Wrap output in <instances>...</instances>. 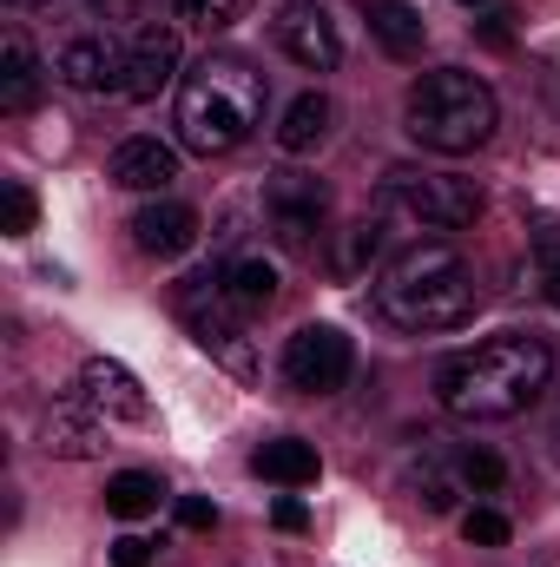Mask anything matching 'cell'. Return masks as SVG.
<instances>
[{
    "mask_svg": "<svg viewBox=\"0 0 560 567\" xmlns=\"http://www.w3.org/2000/svg\"><path fill=\"white\" fill-rule=\"evenodd\" d=\"M53 73H60L73 93H86V100L126 93V47H120L113 33H80V40H66V47H60Z\"/></svg>",
    "mask_w": 560,
    "mask_h": 567,
    "instance_id": "10",
    "label": "cell"
},
{
    "mask_svg": "<svg viewBox=\"0 0 560 567\" xmlns=\"http://www.w3.org/2000/svg\"><path fill=\"white\" fill-rule=\"evenodd\" d=\"M40 449H46V455H60V462H86V455H100V449H106V423H100V416H86L80 403H53V410H46V423H40Z\"/></svg>",
    "mask_w": 560,
    "mask_h": 567,
    "instance_id": "15",
    "label": "cell"
},
{
    "mask_svg": "<svg viewBox=\"0 0 560 567\" xmlns=\"http://www.w3.org/2000/svg\"><path fill=\"white\" fill-rule=\"evenodd\" d=\"M554 455H560V403H554Z\"/></svg>",
    "mask_w": 560,
    "mask_h": 567,
    "instance_id": "35",
    "label": "cell"
},
{
    "mask_svg": "<svg viewBox=\"0 0 560 567\" xmlns=\"http://www.w3.org/2000/svg\"><path fill=\"white\" fill-rule=\"evenodd\" d=\"M535 278L560 310V218H535Z\"/></svg>",
    "mask_w": 560,
    "mask_h": 567,
    "instance_id": "24",
    "label": "cell"
},
{
    "mask_svg": "<svg viewBox=\"0 0 560 567\" xmlns=\"http://www.w3.org/2000/svg\"><path fill=\"white\" fill-rule=\"evenodd\" d=\"M462 488H468V482H462V468H448V462L422 455V468H416V502L428 508V515H448Z\"/></svg>",
    "mask_w": 560,
    "mask_h": 567,
    "instance_id": "22",
    "label": "cell"
},
{
    "mask_svg": "<svg viewBox=\"0 0 560 567\" xmlns=\"http://www.w3.org/2000/svg\"><path fill=\"white\" fill-rule=\"evenodd\" d=\"M501 126V100L481 73L468 66H435L422 73L403 100V133L422 152H442V158H462V152H481Z\"/></svg>",
    "mask_w": 560,
    "mask_h": 567,
    "instance_id": "4",
    "label": "cell"
},
{
    "mask_svg": "<svg viewBox=\"0 0 560 567\" xmlns=\"http://www.w3.org/2000/svg\"><path fill=\"white\" fill-rule=\"evenodd\" d=\"M113 567H152V542L145 535H120L113 542Z\"/></svg>",
    "mask_w": 560,
    "mask_h": 567,
    "instance_id": "31",
    "label": "cell"
},
{
    "mask_svg": "<svg viewBox=\"0 0 560 567\" xmlns=\"http://www.w3.org/2000/svg\"><path fill=\"white\" fill-rule=\"evenodd\" d=\"M376 317L428 337V330H455L475 317V265L448 245V238H416L403 245L383 271H376Z\"/></svg>",
    "mask_w": 560,
    "mask_h": 567,
    "instance_id": "2",
    "label": "cell"
},
{
    "mask_svg": "<svg viewBox=\"0 0 560 567\" xmlns=\"http://www.w3.org/2000/svg\"><path fill=\"white\" fill-rule=\"evenodd\" d=\"M133 245H139L145 258H178V251H191L198 245V212L185 205V198H152L133 212Z\"/></svg>",
    "mask_w": 560,
    "mask_h": 567,
    "instance_id": "12",
    "label": "cell"
},
{
    "mask_svg": "<svg viewBox=\"0 0 560 567\" xmlns=\"http://www.w3.org/2000/svg\"><path fill=\"white\" fill-rule=\"evenodd\" d=\"M46 73H40V53L27 33H7L0 40V113H33Z\"/></svg>",
    "mask_w": 560,
    "mask_h": 567,
    "instance_id": "16",
    "label": "cell"
},
{
    "mask_svg": "<svg viewBox=\"0 0 560 567\" xmlns=\"http://www.w3.org/2000/svg\"><path fill=\"white\" fill-rule=\"evenodd\" d=\"M106 178L120 185V192H165L172 178H178V152L165 140H120L113 145V158H106Z\"/></svg>",
    "mask_w": 560,
    "mask_h": 567,
    "instance_id": "13",
    "label": "cell"
},
{
    "mask_svg": "<svg viewBox=\"0 0 560 567\" xmlns=\"http://www.w3.org/2000/svg\"><path fill=\"white\" fill-rule=\"evenodd\" d=\"M80 390H86V403H93L100 416H120V423H145V416H152L139 377H133L126 363H113V357H93V363L80 370Z\"/></svg>",
    "mask_w": 560,
    "mask_h": 567,
    "instance_id": "14",
    "label": "cell"
},
{
    "mask_svg": "<svg viewBox=\"0 0 560 567\" xmlns=\"http://www.w3.org/2000/svg\"><path fill=\"white\" fill-rule=\"evenodd\" d=\"M7 7H53V0H7Z\"/></svg>",
    "mask_w": 560,
    "mask_h": 567,
    "instance_id": "34",
    "label": "cell"
},
{
    "mask_svg": "<svg viewBox=\"0 0 560 567\" xmlns=\"http://www.w3.org/2000/svg\"><path fill=\"white\" fill-rule=\"evenodd\" d=\"M383 238H390V225H383V218H363V225L350 231V245H343V258H336V265H343V271H363V265L383 251Z\"/></svg>",
    "mask_w": 560,
    "mask_h": 567,
    "instance_id": "27",
    "label": "cell"
},
{
    "mask_svg": "<svg viewBox=\"0 0 560 567\" xmlns=\"http://www.w3.org/2000/svg\"><path fill=\"white\" fill-rule=\"evenodd\" d=\"M178 528H191V535L218 528V502H205V495H185V502H178Z\"/></svg>",
    "mask_w": 560,
    "mask_h": 567,
    "instance_id": "29",
    "label": "cell"
},
{
    "mask_svg": "<svg viewBox=\"0 0 560 567\" xmlns=\"http://www.w3.org/2000/svg\"><path fill=\"white\" fill-rule=\"evenodd\" d=\"M363 20H370V40H376L390 60H422L428 27H422V13L409 0H363Z\"/></svg>",
    "mask_w": 560,
    "mask_h": 567,
    "instance_id": "17",
    "label": "cell"
},
{
    "mask_svg": "<svg viewBox=\"0 0 560 567\" xmlns=\"http://www.w3.org/2000/svg\"><path fill=\"white\" fill-rule=\"evenodd\" d=\"M93 13H106V20H139V0H93Z\"/></svg>",
    "mask_w": 560,
    "mask_h": 567,
    "instance_id": "33",
    "label": "cell"
},
{
    "mask_svg": "<svg viewBox=\"0 0 560 567\" xmlns=\"http://www.w3.org/2000/svg\"><path fill=\"white\" fill-rule=\"evenodd\" d=\"M172 80H185V47H178V27L145 20L139 33L126 40V100H158Z\"/></svg>",
    "mask_w": 560,
    "mask_h": 567,
    "instance_id": "11",
    "label": "cell"
},
{
    "mask_svg": "<svg viewBox=\"0 0 560 567\" xmlns=\"http://www.w3.org/2000/svg\"><path fill=\"white\" fill-rule=\"evenodd\" d=\"M33 218H40L33 192H27V185H0V231H7V238H27Z\"/></svg>",
    "mask_w": 560,
    "mask_h": 567,
    "instance_id": "26",
    "label": "cell"
},
{
    "mask_svg": "<svg viewBox=\"0 0 560 567\" xmlns=\"http://www.w3.org/2000/svg\"><path fill=\"white\" fill-rule=\"evenodd\" d=\"M508 20H515L508 7H495V13H481V40H488V47H515V27H508Z\"/></svg>",
    "mask_w": 560,
    "mask_h": 567,
    "instance_id": "32",
    "label": "cell"
},
{
    "mask_svg": "<svg viewBox=\"0 0 560 567\" xmlns=\"http://www.w3.org/2000/svg\"><path fill=\"white\" fill-rule=\"evenodd\" d=\"M271 522H278L283 535H303V528H310V508H303L297 495H278V502H271Z\"/></svg>",
    "mask_w": 560,
    "mask_h": 567,
    "instance_id": "30",
    "label": "cell"
},
{
    "mask_svg": "<svg viewBox=\"0 0 560 567\" xmlns=\"http://www.w3.org/2000/svg\"><path fill=\"white\" fill-rule=\"evenodd\" d=\"M258 205H265V231L290 258H317V245L330 231V185L317 172H271Z\"/></svg>",
    "mask_w": 560,
    "mask_h": 567,
    "instance_id": "7",
    "label": "cell"
},
{
    "mask_svg": "<svg viewBox=\"0 0 560 567\" xmlns=\"http://www.w3.org/2000/svg\"><path fill=\"white\" fill-rule=\"evenodd\" d=\"M251 468H258L265 482H278V488H310V482L323 475L317 442H303V435H271V442H258Z\"/></svg>",
    "mask_w": 560,
    "mask_h": 567,
    "instance_id": "18",
    "label": "cell"
},
{
    "mask_svg": "<svg viewBox=\"0 0 560 567\" xmlns=\"http://www.w3.org/2000/svg\"><path fill=\"white\" fill-rule=\"evenodd\" d=\"M455 468H462V482H468L475 495H495V488L508 482V462H501L495 449H481V442H468V449L455 455Z\"/></svg>",
    "mask_w": 560,
    "mask_h": 567,
    "instance_id": "25",
    "label": "cell"
},
{
    "mask_svg": "<svg viewBox=\"0 0 560 567\" xmlns=\"http://www.w3.org/2000/svg\"><path fill=\"white\" fill-rule=\"evenodd\" d=\"M462 7H481V0H462Z\"/></svg>",
    "mask_w": 560,
    "mask_h": 567,
    "instance_id": "36",
    "label": "cell"
},
{
    "mask_svg": "<svg viewBox=\"0 0 560 567\" xmlns=\"http://www.w3.org/2000/svg\"><path fill=\"white\" fill-rule=\"evenodd\" d=\"M376 218L409 231V245L448 238V231H468L481 218V185L468 172H448V165H396V172H383Z\"/></svg>",
    "mask_w": 560,
    "mask_h": 567,
    "instance_id": "5",
    "label": "cell"
},
{
    "mask_svg": "<svg viewBox=\"0 0 560 567\" xmlns=\"http://www.w3.org/2000/svg\"><path fill=\"white\" fill-rule=\"evenodd\" d=\"M554 390V343L535 330L481 337L475 350H455L435 370V403L455 423H515Z\"/></svg>",
    "mask_w": 560,
    "mask_h": 567,
    "instance_id": "1",
    "label": "cell"
},
{
    "mask_svg": "<svg viewBox=\"0 0 560 567\" xmlns=\"http://www.w3.org/2000/svg\"><path fill=\"white\" fill-rule=\"evenodd\" d=\"M271 40L283 47V60H297L303 73H336V66H343V33H336V20H330L317 0H290V7H278Z\"/></svg>",
    "mask_w": 560,
    "mask_h": 567,
    "instance_id": "9",
    "label": "cell"
},
{
    "mask_svg": "<svg viewBox=\"0 0 560 567\" xmlns=\"http://www.w3.org/2000/svg\"><path fill=\"white\" fill-rule=\"evenodd\" d=\"M178 317H185V330L198 337V350L211 357V363H225L238 383H258V343H251V317L231 303V290H225V271H198V278L178 284Z\"/></svg>",
    "mask_w": 560,
    "mask_h": 567,
    "instance_id": "6",
    "label": "cell"
},
{
    "mask_svg": "<svg viewBox=\"0 0 560 567\" xmlns=\"http://www.w3.org/2000/svg\"><path fill=\"white\" fill-rule=\"evenodd\" d=\"M271 86L245 53H205L178 80V140L198 158H225L265 126Z\"/></svg>",
    "mask_w": 560,
    "mask_h": 567,
    "instance_id": "3",
    "label": "cell"
},
{
    "mask_svg": "<svg viewBox=\"0 0 560 567\" xmlns=\"http://www.w3.org/2000/svg\"><path fill=\"white\" fill-rule=\"evenodd\" d=\"M225 290H231V303H238L245 317H258V310H271V303H278V265H271V258H258V251H245V258H231V265H225Z\"/></svg>",
    "mask_w": 560,
    "mask_h": 567,
    "instance_id": "20",
    "label": "cell"
},
{
    "mask_svg": "<svg viewBox=\"0 0 560 567\" xmlns=\"http://www.w3.org/2000/svg\"><path fill=\"white\" fill-rule=\"evenodd\" d=\"M462 542L468 548H501L508 542V515L501 508H468L462 515Z\"/></svg>",
    "mask_w": 560,
    "mask_h": 567,
    "instance_id": "28",
    "label": "cell"
},
{
    "mask_svg": "<svg viewBox=\"0 0 560 567\" xmlns=\"http://www.w3.org/2000/svg\"><path fill=\"white\" fill-rule=\"evenodd\" d=\"M158 502H165V482H158L152 468H120V475L106 482V515H120V522L158 515Z\"/></svg>",
    "mask_w": 560,
    "mask_h": 567,
    "instance_id": "21",
    "label": "cell"
},
{
    "mask_svg": "<svg viewBox=\"0 0 560 567\" xmlns=\"http://www.w3.org/2000/svg\"><path fill=\"white\" fill-rule=\"evenodd\" d=\"M330 126H336V100L330 93H297L290 106H283V126H278V145L290 158H303V152H317V145L330 140Z\"/></svg>",
    "mask_w": 560,
    "mask_h": 567,
    "instance_id": "19",
    "label": "cell"
},
{
    "mask_svg": "<svg viewBox=\"0 0 560 567\" xmlns=\"http://www.w3.org/2000/svg\"><path fill=\"white\" fill-rule=\"evenodd\" d=\"M172 13L185 27H198V33H225V27H238L251 13V0H172Z\"/></svg>",
    "mask_w": 560,
    "mask_h": 567,
    "instance_id": "23",
    "label": "cell"
},
{
    "mask_svg": "<svg viewBox=\"0 0 560 567\" xmlns=\"http://www.w3.org/2000/svg\"><path fill=\"white\" fill-rule=\"evenodd\" d=\"M350 370H356V350H350V337H343L336 323H303V330L283 343V383L303 390V396L343 390Z\"/></svg>",
    "mask_w": 560,
    "mask_h": 567,
    "instance_id": "8",
    "label": "cell"
}]
</instances>
